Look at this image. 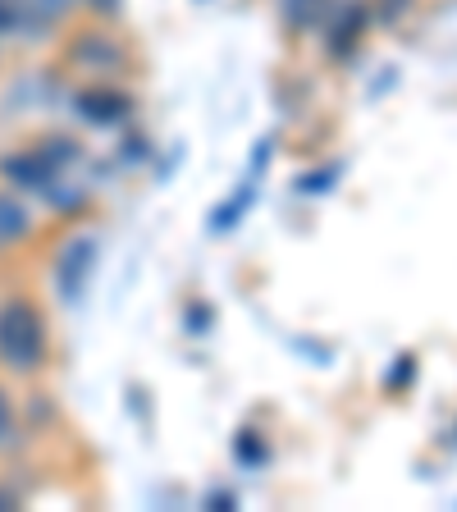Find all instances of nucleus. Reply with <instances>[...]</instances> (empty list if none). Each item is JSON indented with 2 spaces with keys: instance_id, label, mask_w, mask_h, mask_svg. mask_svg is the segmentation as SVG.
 <instances>
[{
  "instance_id": "0eeeda50",
  "label": "nucleus",
  "mask_w": 457,
  "mask_h": 512,
  "mask_svg": "<svg viewBox=\"0 0 457 512\" xmlns=\"http://www.w3.org/2000/svg\"><path fill=\"white\" fill-rule=\"evenodd\" d=\"M19 435V412H14V398L0 389V448H10Z\"/></svg>"
},
{
  "instance_id": "423d86ee",
  "label": "nucleus",
  "mask_w": 457,
  "mask_h": 512,
  "mask_svg": "<svg viewBox=\"0 0 457 512\" xmlns=\"http://www.w3.org/2000/svg\"><path fill=\"white\" fill-rule=\"evenodd\" d=\"M279 10H284L288 28H311L320 14L330 10V0H279Z\"/></svg>"
},
{
  "instance_id": "f03ea898",
  "label": "nucleus",
  "mask_w": 457,
  "mask_h": 512,
  "mask_svg": "<svg viewBox=\"0 0 457 512\" xmlns=\"http://www.w3.org/2000/svg\"><path fill=\"white\" fill-rule=\"evenodd\" d=\"M325 14H330V23H325V46H330L334 55H348L366 32V5L362 0H339V5L330 0Z\"/></svg>"
},
{
  "instance_id": "20e7f679",
  "label": "nucleus",
  "mask_w": 457,
  "mask_h": 512,
  "mask_svg": "<svg viewBox=\"0 0 457 512\" xmlns=\"http://www.w3.org/2000/svg\"><path fill=\"white\" fill-rule=\"evenodd\" d=\"M92 261H96V238H78V243L64 247V256H60V293L64 298H74L78 288L87 284Z\"/></svg>"
},
{
  "instance_id": "f257e3e1",
  "label": "nucleus",
  "mask_w": 457,
  "mask_h": 512,
  "mask_svg": "<svg viewBox=\"0 0 457 512\" xmlns=\"http://www.w3.org/2000/svg\"><path fill=\"white\" fill-rule=\"evenodd\" d=\"M51 362V325L32 298L14 293L0 302V366L10 375H37Z\"/></svg>"
},
{
  "instance_id": "7ed1b4c3",
  "label": "nucleus",
  "mask_w": 457,
  "mask_h": 512,
  "mask_svg": "<svg viewBox=\"0 0 457 512\" xmlns=\"http://www.w3.org/2000/svg\"><path fill=\"white\" fill-rule=\"evenodd\" d=\"M69 60L83 64V69H115L119 60H124V51H119L115 42H110V32H83L74 46H69Z\"/></svg>"
},
{
  "instance_id": "6e6552de",
  "label": "nucleus",
  "mask_w": 457,
  "mask_h": 512,
  "mask_svg": "<svg viewBox=\"0 0 457 512\" xmlns=\"http://www.w3.org/2000/svg\"><path fill=\"white\" fill-rule=\"evenodd\" d=\"M0 508H14V494L10 490H0Z\"/></svg>"
},
{
  "instance_id": "39448f33",
  "label": "nucleus",
  "mask_w": 457,
  "mask_h": 512,
  "mask_svg": "<svg viewBox=\"0 0 457 512\" xmlns=\"http://www.w3.org/2000/svg\"><path fill=\"white\" fill-rule=\"evenodd\" d=\"M28 234H32V215H28V206H23L19 197H14V192H0V252L19 247Z\"/></svg>"
}]
</instances>
